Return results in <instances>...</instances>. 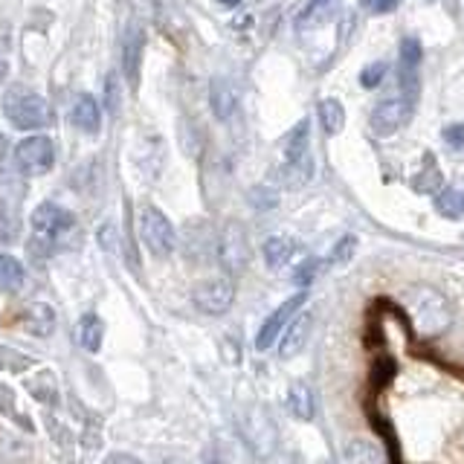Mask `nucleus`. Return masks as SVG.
<instances>
[{"label": "nucleus", "mask_w": 464, "mask_h": 464, "mask_svg": "<svg viewBox=\"0 0 464 464\" xmlns=\"http://www.w3.org/2000/svg\"><path fill=\"white\" fill-rule=\"evenodd\" d=\"M345 459L348 461H381L383 456H381V450H374L369 441H352L348 444V450H345Z\"/></svg>", "instance_id": "obj_25"}, {"label": "nucleus", "mask_w": 464, "mask_h": 464, "mask_svg": "<svg viewBox=\"0 0 464 464\" xmlns=\"http://www.w3.org/2000/svg\"><path fill=\"white\" fill-rule=\"evenodd\" d=\"M24 267L21 261L14 256H0V290H6V294H18L24 287Z\"/></svg>", "instance_id": "obj_19"}, {"label": "nucleus", "mask_w": 464, "mask_h": 464, "mask_svg": "<svg viewBox=\"0 0 464 464\" xmlns=\"http://www.w3.org/2000/svg\"><path fill=\"white\" fill-rule=\"evenodd\" d=\"M72 125H76L79 130H84V134H96L99 130V105L93 96L82 93L76 99V105H72Z\"/></svg>", "instance_id": "obj_15"}, {"label": "nucleus", "mask_w": 464, "mask_h": 464, "mask_svg": "<svg viewBox=\"0 0 464 464\" xmlns=\"http://www.w3.org/2000/svg\"><path fill=\"white\" fill-rule=\"evenodd\" d=\"M6 62H4V58H0V84H4V79H6Z\"/></svg>", "instance_id": "obj_30"}, {"label": "nucleus", "mask_w": 464, "mask_h": 464, "mask_svg": "<svg viewBox=\"0 0 464 464\" xmlns=\"http://www.w3.org/2000/svg\"><path fill=\"white\" fill-rule=\"evenodd\" d=\"M420 55H424V50H420L418 38H403L401 41V70H403V76H410V72L418 70Z\"/></svg>", "instance_id": "obj_23"}, {"label": "nucleus", "mask_w": 464, "mask_h": 464, "mask_svg": "<svg viewBox=\"0 0 464 464\" xmlns=\"http://www.w3.org/2000/svg\"><path fill=\"white\" fill-rule=\"evenodd\" d=\"M337 6V0H314V4L304 9L302 14H299V24H308V21H323L325 14Z\"/></svg>", "instance_id": "obj_26"}, {"label": "nucleus", "mask_w": 464, "mask_h": 464, "mask_svg": "<svg viewBox=\"0 0 464 464\" xmlns=\"http://www.w3.org/2000/svg\"><path fill=\"white\" fill-rule=\"evenodd\" d=\"M232 108H236V93H232L229 82L224 79H215L212 82V111L218 120H229Z\"/></svg>", "instance_id": "obj_20"}, {"label": "nucleus", "mask_w": 464, "mask_h": 464, "mask_svg": "<svg viewBox=\"0 0 464 464\" xmlns=\"http://www.w3.org/2000/svg\"><path fill=\"white\" fill-rule=\"evenodd\" d=\"M410 120H412L410 102L406 99H383L374 105V111L369 116V125L377 137H389V134H395V130H401Z\"/></svg>", "instance_id": "obj_6"}, {"label": "nucleus", "mask_w": 464, "mask_h": 464, "mask_svg": "<svg viewBox=\"0 0 464 464\" xmlns=\"http://www.w3.org/2000/svg\"><path fill=\"white\" fill-rule=\"evenodd\" d=\"M311 328H314V316L311 314H296L290 323L285 325V337H282V345H279V357L282 360H290L296 357L304 343L311 337Z\"/></svg>", "instance_id": "obj_10"}, {"label": "nucleus", "mask_w": 464, "mask_h": 464, "mask_svg": "<svg viewBox=\"0 0 464 464\" xmlns=\"http://www.w3.org/2000/svg\"><path fill=\"white\" fill-rule=\"evenodd\" d=\"M246 261H250V241H246V232L241 224H227L224 236H221V265L229 273H238Z\"/></svg>", "instance_id": "obj_9"}, {"label": "nucleus", "mask_w": 464, "mask_h": 464, "mask_svg": "<svg viewBox=\"0 0 464 464\" xmlns=\"http://www.w3.org/2000/svg\"><path fill=\"white\" fill-rule=\"evenodd\" d=\"M55 163V149L50 137H26L14 149V166H18L26 178H41Z\"/></svg>", "instance_id": "obj_4"}, {"label": "nucleus", "mask_w": 464, "mask_h": 464, "mask_svg": "<svg viewBox=\"0 0 464 464\" xmlns=\"http://www.w3.org/2000/svg\"><path fill=\"white\" fill-rule=\"evenodd\" d=\"M218 4H224V6H238L241 0H218Z\"/></svg>", "instance_id": "obj_31"}, {"label": "nucleus", "mask_w": 464, "mask_h": 464, "mask_svg": "<svg viewBox=\"0 0 464 464\" xmlns=\"http://www.w3.org/2000/svg\"><path fill=\"white\" fill-rule=\"evenodd\" d=\"M406 323L412 319V328H418L424 337H441V334L453 323V311H450V302L432 287H410L406 290V302L403 311Z\"/></svg>", "instance_id": "obj_1"}, {"label": "nucleus", "mask_w": 464, "mask_h": 464, "mask_svg": "<svg viewBox=\"0 0 464 464\" xmlns=\"http://www.w3.org/2000/svg\"><path fill=\"white\" fill-rule=\"evenodd\" d=\"M319 122H323L325 134L337 137L345 128V108L340 99H323L319 102Z\"/></svg>", "instance_id": "obj_17"}, {"label": "nucleus", "mask_w": 464, "mask_h": 464, "mask_svg": "<svg viewBox=\"0 0 464 464\" xmlns=\"http://www.w3.org/2000/svg\"><path fill=\"white\" fill-rule=\"evenodd\" d=\"M4 142H6V140H4V137H0V149H4Z\"/></svg>", "instance_id": "obj_32"}, {"label": "nucleus", "mask_w": 464, "mask_h": 464, "mask_svg": "<svg viewBox=\"0 0 464 464\" xmlns=\"http://www.w3.org/2000/svg\"><path fill=\"white\" fill-rule=\"evenodd\" d=\"M232 299H236V282L229 276H212V279L200 282L195 287V304L198 311L209 314V316H221L232 308Z\"/></svg>", "instance_id": "obj_5"}, {"label": "nucleus", "mask_w": 464, "mask_h": 464, "mask_svg": "<svg viewBox=\"0 0 464 464\" xmlns=\"http://www.w3.org/2000/svg\"><path fill=\"white\" fill-rule=\"evenodd\" d=\"M102 334H105V328H102V319L96 314H84L82 323H79V343H82V348H87V352H99Z\"/></svg>", "instance_id": "obj_21"}, {"label": "nucleus", "mask_w": 464, "mask_h": 464, "mask_svg": "<svg viewBox=\"0 0 464 464\" xmlns=\"http://www.w3.org/2000/svg\"><path fill=\"white\" fill-rule=\"evenodd\" d=\"M4 113L9 116V122L21 130H38V128H47L53 122L50 102L35 91H26V87H21V84L6 91Z\"/></svg>", "instance_id": "obj_2"}, {"label": "nucleus", "mask_w": 464, "mask_h": 464, "mask_svg": "<svg viewBox=\"0 0 464 464\" xmlns=\"http://www.w3.org/2000/svg\"><path fill=\"white\" fill-rule=\"evenodd\" d=\"M296 250H299V244L290 236H273V238H267L265 241V261H267V267H273V270L285 267L287 261L296 256Z\"/></svg>", "instance_id": "obj_14"}, {"label": "nucleus", "mask_w": 464, "mask_h": 464, "mask_svg": "<svg viewBox=\"0 0 464 464\" xmlns=\"http://www.w3.org/2000/svg\"><path fill=\"white\" fill-rule=\"evenodd\" d=\"M441 137H444V142H447V149L461 151V149H464V122H453V125H447Z\"/></svg>", "instance_id": "obj_28"}, {"label": "nucleus", "mask_w": 464, "mask_h": 464, "mask_svg": "<svg viewBox=\"0 0 464 464\" xmlns=\"http://www.w3.org/2000/svg\"><path fill=\"white\" fill-rule=\"evenodd\" d=\"M308 302V294H296V296H290L287 302H282L279 308H276L267 319H265V325H261V331H258V337H256V348L258 352H267V348L276 343V337L285 331V325L294 319L299 311H302V304Z\"/></svg>", "instance_id": "obj_7"}, {"label": "nucleus", "mask_w": 464, "mask_h": 464, "mask_svg": "<svg viewBox=\"0 0 464 464\" xmlns=\"http://www.w3.org/2000/svg\"><path fill=\"white\" fill-rule=\"evenodd\" d=\"M287 410L294 412L299 420H311L314 418V392L308 383H294L287 392Z\"/></svg>", "instance_id": "obj_16"}, {"label": "nucleus", "mask_w": 464, "mask_h": 464, "mask_svg": "<svg viewBox=\"0 0 464 464\" xmlns=\"http://www.w3.org/2000/svg\"><path fill=\"white\" fill-rule=\"evenodd\" d=\"M140 238L160 258L171 256L174 253V244H178V236H174L171 221L157 207H145L140 212Z\"/></svg>", "instance_id": "obj_3"}, {"label": "nucleus", "mask_w": 464, "mask_h": 464, "mask_svg": "<svg viewBox=\"0 0 464 464\" xmlns=\"http://www.w3.org/2000/svg\"><path fill=\"white\" fill-rule=\"evenodd\" d=\"M435 209H439L441 218L459 221V218H464V192L461 188H439V195H435Z\"/></svg>", "instance_id": "obj_18"}, {"label": "nucleus", "mask_w": 464, "mask_h": 464, "mask_svg": "<svg viewBox=\"0 0 464 464\" xmlns=\"http://www.w3.org/2000/svg\"><path fill=\"white\" fill-rule=\"evenodd\" d=\"M354 250H357V238H354V236H343V238H340V244L334 246L331 256H328L331 267H343L345 261H352Z\"/></svg>", "instance_id": "obj_24"}, {"label": "nucleus", "mask_w": 464, "mask_h": 464, "mask_svg": "<svg viewBox=\"0 0 464 464\" xmlns=\"http://www.w3.org/2000/svg\"><path fill=\"white\" fill-rule=\"evenodd\" d=\"M427 4H432V0H427Z\"/></svg>", "instance_id": "obj_33"}, {"label": "nucleus", "mask_w": 464, "mask_h": 464, "mask_svg": "<svg viewBox=\"0 0 464 464\" xmlns=\"http://www.w3.org/2000/svg\"><path fill=\"white\" fill-rule=\"evenodd\" d=\"M29 224H33L35 238L53 241L62 236L67 227H72V215L58 207V203H41V207L33 212V218H29Z\"/></svg>", "instance_id": "obj_8"}, {"label": "nucleus", "mask_w": 464, "mask_h": 464, "mask_svg": "<svg viewBox=\"0 0 464 464\" xmlns=\"http://www.w3.org/2000/svg\"><path fill=\"white\" fill-rule=\"evenodd\" d=\"M311 122L302 120L296 122V128L290 130L287 140H285V163H304V160H314L308 145H311Z\"/></svg>", "instance_id": "obj_11"}, {"label": "nucleus", "mask_w": 464, "mask_h": 464, "mask_svg": "<svg viewBox=\"0 0 464 464\" xmlns=\"http://www.w3.org/2000/svg\"><path fill=\"white\" fill-rule=\"evenodd\" d=\"M362 6H369L377 14H383V12H395L401 6V0H362Z\"/></svg>", "instance_id": "obj_29"}, {"label": "nucleus", "mask_w": 464, "mask_h": 464, "mask_svg": "<svg viewBox=\"0 0 464 464\" xmlns=\"http://www.w3.org/2000/svg\"><path fill=\"white\" fill-rule=\"evenodd\" d=\"M410 186L420 195H432V192H439V188L444 186V174H441V169H439V163H435L432 154H424V166H420L418 174H412Z\"/></svg>", "instance_id": "obj_13"}, {"label": "nucleus", "mask_w": 464, "mask_h": 464, "mask_svg": "<svg viewBox=\"0 0 464 464\" xmlns=\"http://www.w3.org/2000/svg\"><path fill=\"white\" fill-rule=\"evenodd\" d=\"M328 267H331V261H328V258H308V261H302V265L296 267L294 282L302 285V287H308L311 282L323 279V273H325Z\"/></svg>", "instance_id": "obj_22"}, {"label": "nucleus", "mask_w": 464, "mask_h": 464, "mask_svg": "<svg viewBox=\"0 0 464 464\" xmlns=\"http://www.w3.org/2000/svg\"><path fill=\"white\" fill-rule=\"evenodd\" d=\"M142 33H140V26H130L128 29V35L122 41V70H125V76L130 84H137V72H140V58H142Z\"/></svg>", "instance_id": "obj_12"}, {"label": "nucleus", "mask_w": 464, "mask_h": 464, "mask_svg": "<svg viewBox=\"0 0 464 464\" xmlns=\"http://www.w3.org/2000/svg\"><path fill=\"white\" fill-rule=\"evenodd\" d=\"M386 70H389V67H386L383 62H374V64H369L366 70L360 72V84H362V87H369V91H372V87H377V84L383 82Z\"/></svg>", "instance_id": "obj_27"}]
</instances>
